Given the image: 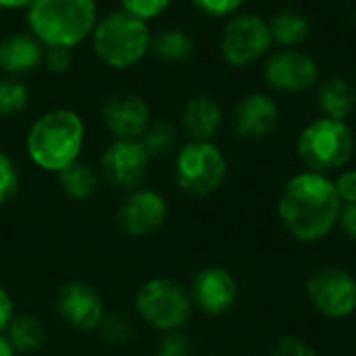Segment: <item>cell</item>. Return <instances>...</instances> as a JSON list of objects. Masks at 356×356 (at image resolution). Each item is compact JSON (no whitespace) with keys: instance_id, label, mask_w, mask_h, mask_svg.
<instances>
[{"instance_id":"cell-6","label":"cell","mask_w":356,"mask_h":356,"mask_svg":"<svg viewBox=\"0 0 356 356\" xmlns=\"http://www.w3.org/2000/svg\"><path fill=\"white\" fill-rule=\"evenodd\" d=\"M296 152L309 171L330 173L348 165L355 152V131L346 121L319 117L302 127Z\"/></svg>"},{"instance_id":"cell-2","label":"cell","mask_w":356,"mask_h":356,"mask_svg":"<svg viewBox=\"0 0 356 356\" xmlns=\"http://www.w3.org/2000/svg\"><path fill=\"white\" fill-rule=\"evenodd\" d=\"M86 121L67 106L48 108L29 125L23 150L27 161L42 173L56 175L81 159L86 148Z\"/></svg>"},{"instance_id":"cell-3","label":"cell","mask_w":356,"mask_h":356,"mask_svg":"<svg viewBox=\"0 0 356 356\" xmlns=\"http://www.w3.org/2000/svg\"><path fill=\"white\" fill-rule=\"evenodd\" d=\"M96 0H33L25 10L27 29L46 48H77L98 23Z\"/></svg>"},{"instance_id":"cell-8","label":"cell","mask_w":356,"mask_h":356,"mask_svg":"<svg viewBox=\"0 0 356 356\" xmlns=\"http://www.w3.org/2000/svg\"><path fill=\"white\" fill-rule=\"evenodd\" d=\"M273 38L269 21L257 13L240 10L225 19V27L219 38L221 58L232 69H248L269 56Z\"/></svg>"},{"instance_id":"cell-33","label":"cell","mask_w":356,"mask_h":356,"mask_svg":"<svg viewBox=\"0 0 356 356\" xmlns=\"http://www.w3.org/2000/svg\"><path fill=\"white\" fill-rule=\"evenodd\" d=\"M271 356H319L309 344L298 338H284L271 350Z\"/></svg>"},{"instance_id":"cell-23","label":"cell","mask_w":356,"mask_h":356,"mask_svg":"<svg viewBox=\"0 0 356 356\" xmlns=\"http://www.w3.org/2000/svg\"><path fill=\"white\" fill-rule=\"evenodd\" d=\"M269 31H271L273 44L282 48H298L309 40L311 23L302 13L284 8L269 19Z\"/></svg>"},{"instance_id":"cell-21","label":"cell","mask_w":356,"mask_h":356,"mask_svg":"<svg viewBox=\"0 0 356 356\" xmlns=\"http://www.w3.org/2000/svg\"><path fill=\"white\" fill-rule=\"evenodd\" d=\"M317 104L323 117L346 121L356 108V92L346 77H330L319 86Z\"/></svg>"},{"instance_id":"cell-18","label":"cell","mask_w":356,"mask_h":356,"mask_svg":"<svg viewBox=\"0 0 356 356\" xmlns=\"http://www.w3.org/2000/svg\"><path fill=\"white\" fill-rule=\"evenodd\" d=\"M179 125L190 140H213L223 125V108L211 94H194L181 108Z\"/></svg>"},{"instance_id":"cell-29","label":"cell","mask_w":356,"mask_h":356,"mask_svg":"<svg viewBox=\"0 0 356 356\" xmlns=\"http://www.w3.org/2000/svg\"><path fill=\"white\" fill-rule=\"evenodd\" d=\"M121 6L125 13L146 21V23H152L156 19H161L173 4V0H119Z\"/></svg>"},{"instance_id":"cell-14","label":"cell","mask_w":356,"mask_h":356,"mask_svg":"<svg viewBox=\"0 0 356 356\" xmlns=\"http://www.w3.org/2000/svg\"><path fill=\"white\" fill-rule=\"evenodd\" d=\"M100 123L111 140H140L152 121L150 104L136 92H117L100 104Z\"/></svg>"},{"instance_id":"cell-39","label":"cell","mask_w":356,"mask_h":356,"mask_svg":"<svg viewBox=\"0 0 356 356\" xmlns=\"http://www.w3.org/2000/svg\"><path fill=\"white\" fill-rule=\"evenodd\" d=\"M0 10H2V6H0Z\"/></svg>"},{"instance_id":"cell-5","label":"cell","mask_w":356,"mask_h":356,"mask_svg":"<svg viewBox=\"0 0 356 356\" xmlns=\"http://www.w3.org/2000/svg\"><path fill=\"white\" fill-rule=\"evenodd\" d=\"M131 307L136 321L144 323L156 334L184 330L194 313L188 286L167 275L144 280L134 292Z\"/></svg>"},{"instance_id":"cell-31","label":"cell","mask_w":356,"mask_h":356,"mask_svg":"<svg viewBox=\"0 0 356 356\" xmlns=\"http://www.w3.org/2000/svg\"><path fill=\"white\" fill-rule=\"evenodd\" d=\"M73 65V50L69 48H46L42 67L52 75H63Z\"/></svg>"},{"instance_id":"cell-20","label":"cell","mask_w":356,"mask_h":356,"mask_svg":"<svg viewBox=\"0 0 356 356\" xmlns=\"http://www.w3.org/2000/svg\"><path fill=\"white\" fill-rule=\"evenodd\" d=\"M54 177H56V186H58L60 194L71 202L92 200L102 186L98 167L83 161V159L75 161L73 165H69L67 169H63Z\"/></svg>"},{"instance_id":"cell-28","label":"cell","mask_w":356,"mask_h":356,"mask_svg":"<svg viewBox=\"0 0 356 356\" xmlns=\"http://www.w3.org/2000/svg\"><path fill=\"white\" fill-rule=\"evenodd\" d=\"M152 356H196V346L184 330L159 334Z\"/></svg>"},{"instance_id":"cell-26","label":"cell","mask_w":356,"mask_h":356,"mask_svg":"<svg viewBox=\"0 0 356 356\" xmlns=\"http://www.w3.org/2000/svg\"><path fill=\"white\" fill-rule=\"evenodd\" d=\"M31 90L21 77H0V119H15L29 106Z\"/></svg>"},{"instance_id":"cell-35","label":"cell","mask_w":356,"mask_h":356,"mask_svg":"<svg viewBox=\"0 0 356 356\" xmlns=\"http://www.w3.org/2000/svg\"><path fill=\"white\" fill-rule=\"evenodd\" d=\"M338 225L342 227V232H344L353 242H356V202L355 204H344V207H342Z\"/></svg>"},{"instance_id":"cell-38","label":"cell","mask_w":356,"mask_h":356,"mask_svg":"<svg viewBox=\"0 0 356 356\" xmlns=\"http://www.w3.org/2000/svg\"><path fill=\"white\" fill-rule=\"evenodd\" d=\"M209 356H219V355H209Z\"/></svg>"},{"instance_id":"cell-34","label":"cell","mask_w":356,"mask_h":356,"mask_svg":"<svg viewBox=\"0 0 356 356\" xmlns=\"http://www.w3.org/2000/svg\"><path fill=\"white\" fill-rule=\"evenodd\" d=\"M17 311L19 309H17V300H15L13 292L4 284H0V334L6 332V327L13 321V317L17 315Z\"/></svg>"},{"instance_id":"cell-10","label":"cell","mask_w":356,"mask_h":356,"mask_svg":"<svg viewBox=\"0 0 356 356\" xmlns=\"http://www.w3.org/2000/svg\"><path fill=\"white\" fill-rule=\"evenodd\" d=\"M52 311L67 330L94 336L108 309L102 292L94 284L86 280H69L56 288Z\"/></svg>"},{"instance_id":"cell-13","label":"cell","mask_w":356,"mask_h":356,"mask_svg":"<svg viewBox=\"0 0 356 356\" xmlns=\"http://www.w3.org/2000/svg\"><path fill=\"white\" fill-rule=\"evenodd\" d=\"M265 83L277 94H305L319 81L317 60L298 48H282L267 56L263 65Z\"/></svg>"},{"instance_id":"cell-25","label":"cell","mask_w":356,"mask_h":356,"mask_svg":"<svg viewBox=\"0 0 356 356\" xmlns=\"http://www.w3.org/2000/svg\"><path fill=\"white\" fill-rule=\"evenodd\" d=\"M140 142L148 150L152 161L173 156L177 152L179 144V129L169 121H150L146 131L142 134Z\"/></svg>"},{"instance_id":"cell-32","label":"cell","mask_w":356,"mask_h":356,"mask_svg":"<svg viewBox=\"0 0 356 356\" xmlns=\"http://www.w3.org/2000/svg\"><path fill=\"white\" fill-rule=\"evenodd\" d=\"M336 194L342 204H355L356 202V169H346L334 179Z\"/></svg>"},{"instance_id":"cell-16","label":"cell","mask_w":356,"mask_h":356,"mask_svg":"<svg viewBox=\"0 0 356 356\" xmlns=\"http://www.w3.org/2000/svg\"><path fill=\"white\" fill-rule=\"evenodd\" d=\"M280 123V106L271 94L250 92L232 113V131L236 138L257 142L275 131Z\"/></svg>"},{"instance_id":"cell-27","label":"cell","mask_w":356,"mask_h":356,"mask_svg":"<svg viewBox=\"0 0 356 356\" xmlns=\"http://www.w3.org/2000/svg\"><path fill=\"white\" fill-rule=\"evenodd\" d=\"M21 167L17 159L0 148V207L10 204L21 192Z\"/></svg>"},{"instance_id":"cell-11","label":"cell","mask_w":356,"mask_h":356,"mask_svg":"<svg viewBox=\"0 0 356 356\" xmlns=\"http://www.w3.org/2000/svg\"><path fill=\"white\" fill-rule=\"evenodd\" d=\"M169 219V200L167 196L150 186H142L127 194H121V200L115 211V225L121 236L129 240L150 238L165 227Z\"/></svg>"},{"instance_id":"cell-7","label":"cell","mask_w":356,"mask_h":356,"mask_svg":"<svg viewBox=\"0 0 356 356\" xmlns=\"http://www.w3.org/2000/svg\"><path fill=\"white\" fill-rule=\"evenodd\" d=\"M225 177L227 159L213 140H188L173 154V179L188 196H213Z\"/></svg>"},{"instance_id":"cell-17","label":"cell","mask_w":356,"mask_h":356,"mask_svg":"<svg viewBox=\"0 0 356 356\" xmlns=\"http://www.w3.org/2000/svg\"><path fill=\"white\" fill-rule=\"evenodd\" d=\"M46 46L27 29L13 31L0 40V71L10 77H23L42 67Z\"/></svg>"},{"instance_id":"cell-37","label":"cell","mask_w":356,"mask_h":356,"mask_svg":"<svg viewBox=\"0 0 356 356\" xmlns=\"http://www.w3.org/2000/svg\"><path fill=\"white\" fill-rule=\"evenodd\" d=\"M0 356H19L17 350L13 348L10 340L6 338V334H0Z\"/></svg>"},{"instance_id":"cell-36","label":"cell","mask_w":356,"mask_h":356,"mask_svg":"<svg viewBox=\"0 0 356 356\" xmlns=\"http://www.w3.org/2000/svg\"><path fill=\"white\" fill-rule=\"evenodd\" d=\"M33 0H0L2 10H27Z\"/></svg>"},{"instance_id":"cell-9","label":"cell","mask_w":356,"mask_h":356,"mask_svg":"<svg viewBox=\"0 0 356 356\" xmlns=\"http://www.w3.org/2000/svg\"><path fill=\"white\" fill-rule=\"evenodd\" d=\"M102 186L127 194L146 186L152 159L140 140H111L98 159Z\"/></svg>"},{"instance_id":"cell-19","label":"cell","mask_w":356,"mask_h":356,"mask_svg":"<svg viewBox=\"0 0 356 356\" xmlns=\"http://www.w3.org/2000/svg\"><path fill=\"white\" fill-rule=\"evenodd\" d=\"M4 334L19 356H38L48 346L46 323L35 313L17 311V315L13 317Z\"/></svg>"},{"instance_id":"cell-30","label":"cell","mask_w":356,"mask_h":356,"mask_svg":"<svg viewBox=\"0 0 356 356\" xmlns=\"http://www.w3.org/2000/svg\"><path fill=\"white\" fill-rule=\"evenodd\" d=\"M246 0H192L194 8L209 19H229L242 10Z\"/></svg>"},{"instance_id":"cell-1","label":"cell","mask_w":356,"mask_h":356,"mask_svg":"<svg viewBox=\"0 0 356 356\" xmlns=\"http://www.w3.org/2000/svg\"><path fill=\"white\" fill-rule=\"evenodd\" d=\"M342 202L334 179L323 173L302 171L288 179L277 202V215L284 227L298 242H319L338 225Z\"/></svg>"},{"instance_id":"cell-22","label":"cell","mask_w":356,"mask_h":356,"mask_svg":"<svg viewBox=\"0 0 356 356\" xmlns=\"http://www.w3.org/2000/svg\"><path fill=\"white\" fill-rule=\"evenodd\" d=\"M194 50V38L184 27H165L150 38V54L161 63H186Z\"/></svg>"},{"instance_id":"cell-4","label":"cell","mask_w":356,"mask_h":356,"mask_svg":"<svg viewBox=\"0 0 356 356\" xmlns=\"http://www.w3.org/2000/svg\"><path fill=\"white\" fill-rule=\"evenodd\" d=\"M150 23L115 8L100 15L92 35L94 56L113 71H129L150 54Z\"/></svg>"},{"instance_id":"cell-12","label":"cell","mask_w":356,"mask_h":356,"mask_svg":"<svg viewBox=\"0 0 356 356\" xmlns=\"http://www.w3.org/2000/svg\"><path fill=\"white\" fill-rule=\"evenodd\" d=\"M309 302L330 319H344L356 311V280L340 267L317 269L307 282Z\"/></svg>"},{"instance_id":"cell-15","label":"cell","mask_w":356,"mask_h":356,"mask_svg":"<svg viewBox=\"0 0 356 356\" xmlns=\"http://www.w3.org/2000/svg\"><path fill=\"white\" fill-rule=\"evenodd\" d=\"M188 290H190L194 309L211 317L225 315L227 311H232V307L238 300L236 277L225 267H219V265L200 269L192 277Z\"/></svg>"},{"instance_id":"cell-24","label":"cell","mask_w":356,"mask_h":356,"mask_svg":"<svg viewBox=\"0 0 356 356\" xmlns=\"http://www.w3.org/2000/svg\"><path fill=\"white\" fill-rule=\"evenodd\" d=\"M94 336L106 348H125L136 338V321L121 311H106Z\"/></svg>"}]
</instances>
